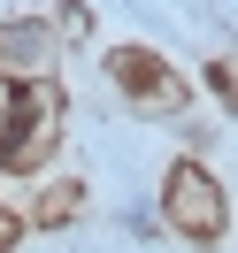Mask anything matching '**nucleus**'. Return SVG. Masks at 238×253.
I'll return each mask as SVG.
<instances>
[{
    "mask_svg": "<svg viewBox=\"0 0 238 253\" xmlns=\"http://www.w3.org/2000/svg\"><path fill=\"white\" fill-rule=\"evenodd\" d=\"M8 238H16V222H8V215H0V246H8Z\"/></svg>",
    "mask_w": 238,
    "mask_h": 253,
    "instance_id": "5",
    "label": "nucleus"
},
{
    "mask_svg": "<svg viewBox=\"0 0 238 253\" xmlns=\"http://www.w3.org/2000/svg\"><path fill=\"white\" fill-rule=\"evenodd\" d=\"M47 54H54L47 23H31V16H23V23H0V62H8V69H31V62H47Z\"/></svg>",
    "mask_w": 238,
    "mask_h": 253,
    "instance_id": "4",
    "label": "nucleus"
},
{
    "mask_svg": "<svg viewBox=\"0 0 238 253\" xmlns=\"http://www.w3.org/2000/svg\"><path fill=\"white\" fill-rule=\"evenodd\" d=\"M39 123H47V100H39V84H31V77L0 84V169L31 161V146H39Z\"/></svg>",
    "mask_w": 238,
    "mask_h": 253,
    "instance_id": "2",
    "label": "nucleus"
},
{
    "mask_svg": "<svg viewBox=\"0 0 238 253\" xmlns=\"http://www.w3.org/2000/svg\"><path fill=\"white\" fill-rule=\"evenodd\" d=\"M108 69H115V84H123V92L139 100V108H169V100H177V77H169V62H154V54H139V46H123Z\"/></svg>",
    "mask_w": 238,
    "mask_h": 253,
    "instance_id": "3",
    "label": "nucleus"
},
{
    "mask_svg": "<svg viewBox=\"0 0 238 253\" xmlns=\"http://www.w3.org/2000/svg\"><path fill=\"white\" fill-rule=\"evenodd\" d=\"M161 207H169V222L192 238V246H207V238L223 230V184L200 169V161H177L169 184H161Z\"/></svg>",
    "mask_w": 238,
    "mask_h": 253,
    "instance_id": "1",
    "label": "nucleus"
}]
</instances>
